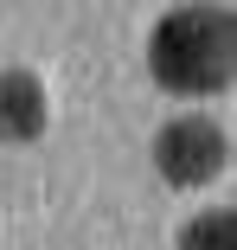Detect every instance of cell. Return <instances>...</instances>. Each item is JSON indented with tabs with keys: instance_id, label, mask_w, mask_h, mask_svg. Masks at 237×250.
<instances>
[{
	"instance_id": "1",
	"label": "cell",
	"mask_w": 237,
	"mask_h": 250,
	"mask_svg": "<svg viewBox=\"0 0 237 250\" xmlns=\"http://www.w3.org/2000/svg\"><path fill=\"white\" fill-rule=\"evenodd\" d=\"M148 71L173 96H218L237 71L231 7H167L148 32Z\"/></svg>"
},
{
	"instance_id": "2",
	"label": "cell",
	"mask_w": 237,
	"mask_h": 250,
	"mask_svg": "<svg viewBox=\"0 0 237 250\" xmlns=\"http://www.w3.org/2000/svg\"><path fill=\"white\" fill-rule=\"evenodd\" d=\"M224 167H231L224 122H212V116H173V122H160V135H154V173L167 186L193 192V186H212Z\"/></svg>"
},
{
	"instance_id": "3",
	"label": "cell",
	"mask_w": 237,
	"mask_h": 250,
	"mask_svg": "<svg viewBox=\"0 0 237 250\" xmlns=\"http://www.w3.org/2000/svg\"><path fill=\"white\" fill-rule=\"evenodd\" d=\"M45 122H52V103H45V83L32 71H0V141L20 147L39 141Z\"/></svg>"
},
{
	"instance_id": "4",
	"label": "cell",
	"mask_w": 237,
	"mask_h": 250,
	"mask_svg": "<svg viewBox=\"0 0 237 250\" xmlns=\"http://www.w3.org/2000/svg\"><path fill=\"white\" fill-rule=\"evenodd\" d=\"M179 250H237V218L218 206V212H199L193 225L179 231Z\"/></svg>"
}]
</instances>
